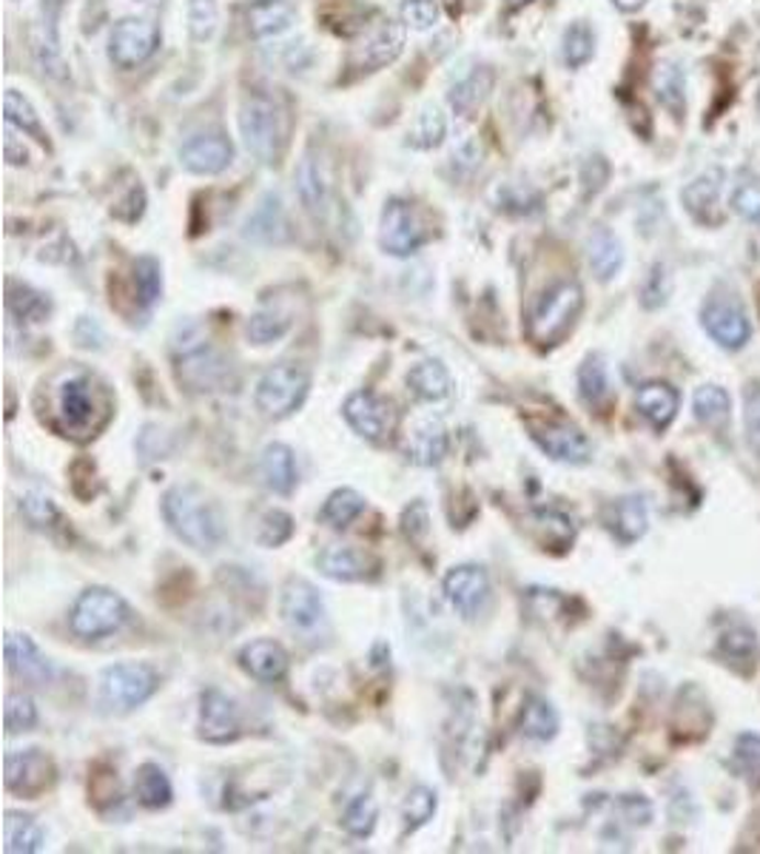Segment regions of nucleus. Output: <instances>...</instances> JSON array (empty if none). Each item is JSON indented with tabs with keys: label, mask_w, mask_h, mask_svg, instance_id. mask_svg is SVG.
<instances>
[{
	"label": "nucleus",
	"mask_w": 760,
	"mask_h": 854,
	"mask_svg": "<svg viewBox=\"0 0 760 854\" xmlns=\"http://www.w3.org/2000/svg\"><path fill=\"white\" fill-rule=\"evenodd\" d=\"M163 516L168 527L175 530L177 539H182L200 553H211L223 544L225 521L223 513L216 507L214 498L203 493L194 484H177L163 498Z\"/></svg>",
	"instance_id": "f257e3e1"
},
{
	"label": "nucleus",
	"mask_w": 760,
	"mask_h": 854,
	"mask_svg": "<svg viewBox=\"0 0 760 854\" xmlns=\"http://www.w3.org/2000/svg\"><path fill=\"white\" fill-rule=\"evenodd\" d=\"M239 134L259 162L273 166L286 151V114L266 94H248L239 105Z\"/></svg>",
	"instance_id": "f03ea898"
},
{
	"label": "nucleus",
	"mask_w": 760,
	"mask_h": 854,
	"mask_svg": "<svg viewBox=\"0 0 760 854\" xmlns=\"http://www.w3.org/2000/svg\"><path fill=\"white\" fill-rule=\"evenodd\" d=\"M581 308H584V294L579 282H558L533 308L527 334L538 348H552L570 334Z\"/></svg>",
	"instance_id": "7ed1b4c3"
},
{
	"label": "nucleus",
	"mask_w": 760,
	"mask_h": 854,
	"mask_svg": "<svg viewBox=\"0 0 760 854\" xmlns=\"http://www.w3.org/2000/svg\"><path fill=\"white\" fill-rule=\"evenodd\" d=\"M160 686V675L148 664L109 666L100 678V704L109 712H132Z\"/></svg>",
	"instance_id": "20e7f679"
},
{
	"label": "nucleus",
	"mask_w": 760,
	"mask_h": 854,
	"mask_svg": "<svg viewBox=\"0 0 760 854\" xmlns=\"http://www.w3.org/2000/svg\"><path fill=\"white\" fill-rule=\"evenodd\" d=\"M128 621V607L126 602L112 593V589L91 587L86 589L83 596L77 598L75 607H71V632L86 641H94V638L114 636V632Z\"/></svg>",
	"instance_id": "39448f33"
},
{
	"label": "nucleus",
	"mask_w": 760,
	"mask_h": 854,
	"mask_svg": "<svg viewBox=\"0 0 760 854\" xmlns=\"http://www.w3.org/2000/svg\"><path fill=\"white\" fill-rule=\"evenodd\" d=\"M308 373L291 364H277L257 385V407L268 419H286L308 396Z\"/></svg>",
	"instance_id": "423d86ee"
},
{
	"label": "nucleus",
	"mask_w": 760,
	"mask_h": 854,
	"mask_svg": "<svg viewBox=\"0 0 760 854\" xmlns=\"http://www.w3.org/2000/svg\"><path fill=\"white\" fill-rule=\"evenodd\" d=\"M160 46V29L146 18H123L109 37V57L120 69H137Z\"/></svg>",
	"instance_id": "0eeeda50"
},
{
	"label": "nucleus",
	"mask_w": 760,
	"mask_h": 854,
	"mask_svg": "<svg viewBox=\"0 0 760 854\" xmlns=\"http://www.w3.org/2000/svg\"><path fill=\"white\" fill-rule=\"evenodd\" d=\"M530 427V436L538 448L545 450L547 456H552L556 462L567 464H584L590 462L593 448H590V439L581 434L579 427L570 425L565 419H527Z\"/></svg>",
	"instance_id": "6e6552de"
},
{
	"label": "nucleus",
	"mask_w": 760,
	"mask_h": 854,
	"mask_svg": "<svg viewBox=\"0 0 760 854\" xmlns=\"http://www.w3.org/2000/svg\"><path fill=\"white\" fill-rule=\"evenodd\" d=\"M379 243L391 257H411L427 243L425 223L418 220L416 209L402 200H391L382 211V228H379Z\"/></svg>",
	"instance_id": "1a4fd4ad"
},
{
	"label": "nucleus",
	"mask_w": 760,
	"mask_h": 854,
	"mask_svg": "<svg viewBox=\"0 0 760 854\" xmlns=\"http://www.w3.org/2000/svg\"><path fill=\"white\" fill-rule=\"evenodd\" d=\"M704 328L720 348L738 350L749 342L752 337V325H749L747 314L740 308L738 302L729 300V296H712L704 305Z\"/></svg>",
	"instance_id": "9d476101"
},
{
	"label": "nucleus",
	"mask_w": 760,
	"mask_h": 854,
	"mask_svg": "<svg viewBox=\"0 0 760 854\" xmlns=\"http://www.w3.org/2000/svg\"><path fill=\"white\" fill-rule=\"evenodd\" d=\"M402 49H405V26L402 23H382L350 52L348 69H354L356 75H370V71L391 66L402 55Z\"/></svg>",
	"instance_id": "9b49d317"
},
{
	"label": "nucleus",
	"mask_w": 760,
	"mask_h": 854,
	"mask_svg": "<svg viewBox=\"0 0 760 854\" xmlns=\"http://www.w3.org/2000/svg\"><path fill=\"white\" fill-rule=\"evenodd\" d=\"M55 784V766L41 750L7 755V789L23 798H35Z\"/></svg>",
	"instance_id": "f8f14e48"
},
{
	"label": "nucleus",
	"mask_w": 760,
	"mask_h": 854,
	"mask_svg": "<svg viewBox=\"0 0 760 854\" xmlns=\"http://www.w3.org/2000/svg\"><path fill=\"white\" fill-rule=\"evenodd\" d=\"M234 160V146L225 134L209 132V134H194L191 141L182 143L180 148V162L182 169H189L191 175L200 177H214L220 171H225Z\"/></svg>",
	"instance_id": "ddd939ff"
},
{
	"label": "nucleus",
	"mask_w": 760,
	"mask_h": 854,
	"mask_svg": "<svg viewBox=\"0 0 760 854\" xmlns=\"http://www.w3.org/2000/svg\"><path fill=\"white\" fill-rule=\"evenodd\" d=\"M94 416H98V402H94V387L91 379L77 377L69 379L60 387V419L64 430L71 436H94Z\"/></svg>",
	"instance_id": "4468645a"
},
{
	"label": "nucleus",
	"mask_w": 760,
	"mask_h": 854,
	"mask_svg": "<svg viewBox=\"0 0 760 854\" xmlns=\"http://www.w3.org/2000/svg\"><path fill=\"white\" fill-rule=\"evenodd\" d=\"M445 596L447 602L459 609L461 616L473 618L490 596L488 573L482 568H473V564L450 570L445 578Z\"/></svg>",
	"instance_id": "2eb2a0df"
},
{
	"label": "nucleus",
	"mask_w": 760,
	"mask_h": 854,
	"mask_svg": "<svg viewBox=\"0 0 760 854\" xmlns=\"http://www.w3.org/2000/svg\"><path fill=\"white\" fill-rule=\"evenodd\" d=\"M239 735V712L234 700L220 689L203 693V707H200V738L209 743H228Z\"/></svg>",
	"instance_id": "dca6fc26"
},
{
	"label": "nucleus",
	"mask_w": 760,
	"mask_h": 854,
	"mask_svg": "<svg viewBox=\"0 0 760 854\" xmlns=\"http://www.w3.org/2000/svg\"><path fill=\"white\" fill-rule=\"evenodd\" d=\"M279 609H282V618H286V623H291L293 630H311L325 616V604H322L316 587L302 582V578H291L286 584Z\"/></svg>",
	"instance_id": "f3484780"
},
{
	"label": "nucleus",
	"mask_w": 760,
	"mask_h": 854,
	"mask_svg": "<svg viewBox=\"0 0 760 854\" xmlns=\"http://www.w3.org/2000/svg\"><path fill=\"white\" fill-rule=\"evenodd\" d=\"M3 655H7L9 673L18 675V678L29 681V684H46L52 678V664L49 659L37 650V644L29 636H18V632H9L7 641H3Z\"/></svg>",
	"instance_id": "a211bd4d"
},
{
	"label": "nucleus",
	"mask_w": 760,
	"mask_h": 854,
	"mask_svg": "<svg viewBox=\"0 0 760 854\" xmlns=\"http://www.w3.org/2000/svg\"><path fill=\"white\" fill-rule=\"evenodd\" d=\"M345 419L359 436L379 441L388 434V427H391V407L384 405L379 396H373V393L359 391L345 402Z\"/></svg>",
	"instance_id": "6ab92c4d"
},
{
	"label": "nucleus",
	"mask_w": 760,
	"mask_h": 854,
	"mask_svg": "<svg viewBox=\"0 0 760 854\" xmlns=\"http://www.w3.org/2000/svg\"><path fill=\"white\" fill-rule=\"evenodd\" d=\"M60 14L64 0H43L41 3V64L46 75L55 80L66 78V60L60 49Z\"/></svg>",
	"instance_id": "aec40b11"
},
{
	"label": "nucleus",
	"mask_w": 760,
	"mask_h": 854,
	"mask_svg": "<svg viewBox=\"0 0 760 854\" xmlns=\"http://www.w3.org/2000/svg\"><path fill=\"white\" fill-rule=\"evenodd\" d=\"M635 407L638 414L656 427V430H667L672 425V419L678 416V407H681V396L672 385L667 382H647V385L638 387L635 393Z\"/></svg>",
	"instance_id": "412c9836"
},
{
	"label": "nucleus",
	"mask_w": 760,
	"mask_h": 854,
	"mask_svg": "<svg viewBox=\"0 0 760 854\" xmlns=\"http://www.w3.org/2000/svg\"><path fill=\"white\" fill-rule=\"evenodd\" d=\"M239 664H243V670L252 678L262 681V684H273V681L286 678L288 652L277 641H252L239 652Z\"/></svg>",
	"instance_id": "4be33fe9"
},
{
	"label": "nucleus",
	"mask_w": 760,
	"mask_h": 854,
	"mask_svg": "<svg viewBox=\"0 0 760 854\" xmlns=\"http://www.w3.org/2000/svg\"><path fill=\"white\" fill-rule=\"evenodd\" d=\"M322 575H328L334 582H362L368 578L370 570L377 568L365 553L345 544H331L316 555Z\"/></svg>",
	"instance_id": "5701e85b"
},
{
	"label": "nucleus",
	"mask_w": 760,
	"mask_h": 854,
	"mask_svg": "<svg viewBox=\"0 0 760 854\" xmlns=\"http://www.w3.org/2000/svg\"><path fill=\"white\" fill-rule=\"evenodd\" d=\"M297 23L291 0H254L248 7V32L254 37H279Z\"/></svg>",
	"instance_id": "b1692460"
},
{
	"label": "nucleus",
	"mask_w": 760,
	"mask_h": 854,
	"mask_svg": "<svg viewBox=\"0 0 760 854\" xmlns=\"http://www.w3.org/2000/svg\"><path fill=\"white\" fill-rule=\"evenodd\" d=\"M718 655L726 661V664L735 666L738 673L744 675L752 673L760 659L758 636H755L752 627H747V623H735V627H729L718 641Z\"/></svg>",
	"instance_id": "393cba45"
},
{
	"label": "nucleus",
	"mask_w": 760,
	"mask_h": 854,
	"mask_svg": "<svg viewBox=\"0 0 760 854\" xmlns=\"http://www.w3.org/2000/svg\"><path fill=\"white\" fill-rule=\"evenodd\" d=\"M259 476L266 482L268 491L288 496L297 484V462H293L291 448L286 445H268L259 456Z\"/></svg>",
	"instance_id": "a878e982"
},
{
	"label": "nucleus",
	"mask_w": 760,
	"mask_h": 854,
	"mask_svg": "<svg viewBox=\"0 0 760 854\" xmlns=\"http://www.w3.org/2000/svg\"><path fill=\"white\" fill-rule=\"evenodd\" d=\"M493 83V69H473L468 78L459 80V83L454 86V91H450V109H454L459 117H473L484 105V100L490 98Z\"/></svg>",
	"instance_id": "bb28decb"
},
{
	"label": "nucleus",
	"mask_w": 760,
	"mask_h": 854,
	"mask_svg": "<svg viewBox=\"0 0 760 854\" xmlns=\"http://www.w3.org/2000/svg\"><path fill=\"white\" fill-rule=\"evenodd\" d=\"M297 191H300V200L311 214H322L325 205H328V191L331 182L322 162L314 155H305L297 166Z\"/></svg>",
	"instance_id": "cd10ccee"
},
{
	"label": "nucleus",
	"mask_w": 760,
	"mask_h": 854,
	"mask_svg": "<svg viewBox=\"0 0 760 854\" xmlns=\"http://www.w3.org/2000/svg\"><path fill=\"white\" fill-rule=\"evenodd\" d=\"M607 525L610 530L624 541V544H633L647 532L649 525V513L647 505H644V498L638 496H627L618 498L607 513Z\"/></svg>",
	"instance_id": "c85d7f7f"
},
{
	"label": "nucleus",
	"mask_w": 760,
	"mask_h": 854,
	"mask_svg": "<svg viewBox=\"0 0 760 854\" xmlns=\"http://www.w3.org/2000/svg\"><path fill=\"white\" fill-rule=\"evenodd\" d=\"M405 453L411 462L425 464V468H431V464H439L447 453L445 425H442V422H433V419L422 422V425H418L416 430L411 434V439H407Z\"/></svg>",
	"instance_id": "c756f323"
},
{
	"label": "nucleus",
	"mask_w": 760,
	"mask_h": 854,
	"mask_svg": "<svg viewBox=\"0 0 760 854\" xmlns=\"http://www.w3.org/2000/svg\"><path fill=\"white\" fill-rule=\"evenodd\" d=\"M586 257H590V268L601 282L613 280L624 266L622 243L607 228H599V232H593V237L586 239Z\"/></svg>",
	"instance_id": "7c9ffc66"
},
{
	"label": "nucleus",
	"mask_w": 760,
	"mask_h": 854,
	"mask_svg": "<svg viewBox=\"0 0 760 854\" xmlns=\"http://www.w3.org/2000/svg\"><path fill=\"white\" fill-rule=\"evenodd\" d=\"M3 849L9 854H35L43 849V829L29 814L9 812L3 820Z\"/></svg>",
	"instance_id": "2f4dec72"
},
{
	"label": "nucleus",
	"mask_w": 760,
	"mask_h": 854,
	"mask_svg": "<svg viewBox=\"0 0 760 854\" xmlns=\"http://www.w3.org/2000/svg\"><path fill=\"white\" fill-rule=\"evenodd\" d=\"M3 117H7V126L21 128L23 134H32L37 143L49 146V134L43 128L41 114L35 112V105L29 103V98H23L18 89H7V94H3Z\"/></svg>",
	"instance_id": "473e14b6"
},
{
	"label": "nucleus",
	"mask_w": 760,
	"mask_h": 854,
	"mask_svg": "<svg viewBox=\"0 0 760 854\" xmlns=\"http://www.w3.org/2000/svg\"><path fill=\"white\" fill-rule=\"evenodd\" d=\"M134 791H137V800L146 809H166L171 804V780L166 777V772L157 764H143L134 777Z\"/></svg>",
	"instance_id": "72a5a7b5"
},
{
	"label": "nucleus",
	"mask_w": 760,
	"mask_h": 854,
	"mask_svg": "<svg viewBox=\"0 0 760 854\" xmlns=\"http://www.w3.org/2000/svg\"><path fill=\"white\" fill-rule=\"evenodd\" d=\"M445 134L447 120L439 105H425L418 112L416 123L407 128V146L418 148V151H431V148H439L445 143Z\"/></svg>",
	"instance_id": "f704fd0d"
},
{
	"label": "nucleus",
	"mask_w": 760,
	"mask_h": 854,
	"mask_svg": "<svg viewBox=\"0 0 760 854\" xmlns=\"http://www.w3.org/2000/svg\"><path fill=\"white\" fill-rule=\"evenodd\" d=\"M718 196H720V171L715 169L709 171V175L697 177L695 182H690V189L684 191V203L697 220L712 223V220H718V214H715Z\"/></svg>",
	"instance_id": "c9c22d12"
},
{
	"label": "nucleus",
	"mask_w": 760,
	"mask_h": 854,
	"mask_svg": "<svg viewBox=\"0 0 760 854\" xmlns=\"http://www.w3.org/2000/svg\"><path fill=\"white\" fill-rule=\"evenodd\" d=\"M7 305L12 316H18L21 323H43L49 316L52 305L43 294H37L35 288L21 285V282L9 280L7 285Z\"/></svg>",
	"instance_id": "e433bc0d"
},
{
	"label": "nucleus",
	"mask_w": 760,
	"mask_h": 854,
	"mask_svg": "<svg viewBox=\"0 0 760 854\" xmlns=\"http://www.w3.org/2000/svg\"><path fill=\"white\" fill-rule=\"evenodd\" d=\"M407 385L416 393L418 400L439 402L450 393V377L442 368V362H418L411 373H407Z\"/></svg>",
	"instance_id": "4c0bfd02"
},
{
	"label": "nucleus",
	"mask_w": 760,
	"mask_h": 854,
	"mask_svg": "<svg viewBox=\"0 0 760 854\" xmlns=\"http://www.w3.org/2000/svg\"><path fill=\"white\" fill-rule=\"evenodd\" d=\"M692 407H695V416L704 422V425L724 427L726 422H729L733 402H729V393H726L724 387L706 385V387H697Z\"/></svg>",
	"instance_id": "58836bf2"
},
{
	"label": "nucleus",
	"mask_w": 760,
	"mask_h": 854,
	"mask_svg": "<svg viewBox=\"0 0 760 854\" xmlns=\"http://www.w3.org/2000/svg\"><path fill=\"white\" fill-rule=\"evenodd\" d=\"M362 510H365V498L356 491H350V487H343V491L331 493L328 502L322 505L320 518L325 521V525L343 530V527H348L356 516H362Z\"/></svg>",
	"instance_id": "ea45409f"
},
{
	"label": "nucleus",
	"mask_w": 760,
	"mask_h": 854,
	"mask_svg": "<svg viewBox=\"0 0 760 854\" xmlns=\"http://www.w3.org/2000/svg\"><path fill=\"white\" fill-rule=\"evenodd\" d=\"M558 732L556 709L541 698H530L522 715V735L530 741H550Z\"/></svg>",
	"instance_id": "a19ab883"
},
{
	"label": "nucleus",
	"mask_w": 760,
	"mask_h": 854,
	"mask_svg": "<svg viewBox=\"0 0 760 854\" xmlns=\"http://www.w3.org/2000/svg\"><path fill=\"white\" fill-rule=\"evenodd\" d=\"M536 532H538V541L545 544V550H567V547L572 544V539H575V527H572L570 518L565 516V513H556V510H541L536 516Z\"/></svg>",
	"instance_id": "79ce46f5"
},
{
	"label": "nucleus",
	"mask_w": 760,
	"mask_h": 854,
	"mask_svg": "<svg viewBox=\"0 0 760 854\" xmlns=\"http://www.w3.org/2000/svg\"><path fill=\"white\" fill-rule=\"evenodd\" d=\"M579 391H581V400H584L586 405H593V407L607 405L610 402V379H607V368L601 364V359H586V362L581 364Z\"/></svg>",
	"instance_id": "37998d69"
},
{
	"label": "nucleus",
	"mask_w": 760,
	"mask_h": 854,
	"mask_svg": "<svg viewBox=\"0 0 760 854\" xmlns=\"http://www.w3.org/2000/svg\"><path fill=\"white\" fill-rule=\"evenodd\" d=\"M134 288H137V300L143 308H152L154 302L163 294V271L160 262L154 257H139L134 262Z\"/></svg>",
	"instance_id": "c03bdc74"
},
{
	"label": "nucleus",
	"mask_w": 760,
	"mask_h": 854,
	"mask_svg": "<svg viewBox=\"0 0 760 854\" xmlns=\"http://www.w3.org/2000/svg\"><path fill=\"white\" fill-rule=\"evenodd\" d=\"M291 328V319L286 314H277V311H259L248 319L245 325V334L254 345H271L277 339H282Z\"/></svg>",
	"instance_id": "a18cd8bd"
},
{
	"label": "nucleus",
	"mask_w": 760,
	"mask_h": 854,
	"mask_svg": "<svg viewBox=\"0 0 760 854\" xmlns=\"http://www.w3.org/2000/svg\"><path fill=\"white\" fill-rule=\"evenodd\" d=\"M595 52V37L586 23H572L565 32V60L570 69L584 66Z\"/></svg>",
	"instance_id": "49530a36"
},
{
	"label": "nucleus",
	"mask_w": 760,
	"mask_h": 854,
	"mask_svg": "<svg viewBox=\"0 0 760 854\" xmlns=\"http://www.w3.org/2000/svg\"><path fill=\"white\" fill-rule=\"evenodd\" d=\"M733 209L740 217L760 228V180L752 175H740L733 191Z\"/></svg>",
	"instance_id": "de8ad7c7"
},
{
	"label": "nucleus",
	"mask_w": 760,
	"mask_h": 854,
	"mask_svg": "<svg viewBox=\"0 0 760 854\" xmlns=\"http://www.w3.org/2000/svg\"><path fill=\"white\" fill-rule=\"evenodd\" d=\"M343 827L345 832L354 834V838H368V834L373 832V827H377V804H373L370 795H359V798L345 809Z\"/></svg>",
	"instance_id": "09e8293b"
},
{
	"label": "nucleus",
	"mask_w": 760,
	"mask_h": 854,
	"mask_svg": "<svg viewBox=\"0 0 760 854\" xmlns=\"http://www.w3.org/2000/svg\"><path fill=\"white\" fill-rule=\"evenodd\" d=\"M216 23H220L216 0H189V35L197 43L211 41L216 32Z\"/></svg>",
	"instance_id": "8fccbe9b"
},
{
	"label": "nucleus",
	"mask_w": 760,
	"mask_h": 854,
	"mask_svg": "<svg viewBox=\"0 0 760 854\" xmlns=\"http://www.w3.org/2000/svg\"><path fill=\"white\" fill-rule=\"evenodd\" d=\"M433 812H436V791L427 789V786H416L413 791H407L405 809H402L407 832L425 827L427 820L433 818Z\"/></svg>",
	"instance_id": "3c124183"
},
{
	"label": "nucleus",
	"mask_w": 760,
	"mask_h": 854,
	"mask_svg": "<svg viewBox=\"0 0 760 854\" xmlns=\"http://www.w3.org/2000/svg\"><path fill=\"white\" fill-rule=\"evenodd\" d=\"M656 91L658 100H661L667 109L681 114V109H684V80H681V71H678L675 66H658Z\"/></svg>",
	"instance_id": "603ef678"
},
{
	"label": "nucleus",
	"mask_w": 760,
	"mask_h": 854,
	"mask_svg": "<svg viewBox=\"0 0 760 854\" xmlns=\"http://www.w3.org/2000/svg\"><path fill=\"white\" fill-rule=\"evenodd\" d=\"M3 723H7V732H26L37 723V709L35 700L29 695H9L7 707H3Z\"/></svg>",
	"instance_id": "864d4df0"
},
{
	"label": "nucleus",
	"mask_w": 760,
	"mask_h": 854,
	"mask_svg": "<svg viewBox=\"0 0 760 854\" xmlns=\"http://www.w3.org/2000/svg\"><path fill=\"white\" fill-rule=\"evenodd\" d=\"M402 21L416 32H427L442 21L439 0H405L402 3Z\"/></svg>",
	"instance_id": "5fc2aeb1"
},
{
	"label": "nucleus",
	"mask_w": 760,
	"mask_h": 854,
	"mask_svg": "<svg viewBox=\"0 0 760 854\" xmlns=\"http://www.w3.org/2000/svg\"><path fill=\"white\" fill-rule=\"evenodd\" d=\"M293 536V518L282 510H271L262 518V527H259V544L262 547H279L286 544Z\"/></svg>",
	"instance_id": "6e6d98bb"
},
{
	"label": "nucleus",
	"mask_w": 760,
	"mask_h": 854,
	"mask_svg": "<svg viewBox=\"0 0 760 854\" xmlns=\"http://www.w3.org/2000/svg\"><path fill=\"white\" fill-rule=\"evenodd\" d=\"M21 510L26 513L29 521L37 527H49L52 521H57V518H60L57 507L52 505V498L41 496V493H29V496L21 502Z\"/></svg>",
	"instance_id": "4d7b16f0"
},
{
	"label": "nucleus",
	"mask_w": 760,
	"mask_h": 854,
	"mask_svg": "<svg viewBox=\"0 0 760 854\" xmlns=\"http://www.w3.org/2000/svg\"><path fill=\"white\" fill-rule=\"evenodd\" d=\"M738 766L747 772L752 780H760V735H740L735 746Z\"/></svg>",
	"instance_id": "13d9d810"
},
{
	"label": "nucleus",
	"mask_w": 760,
	"mask_h": 854,
	"mask_svg": "<svg viewBox=\"0 0 760 854\" xmlns=\"http://www.w3.org/2000/svg\"><path fill=\"white\" fill-rule=\"evenodd\" d=\"M747 430L752 448H760V385L747 387Z\"/></svg>",
	"instance_id": "bf43d9fd"
},
{
	"label": "nucleus",
	"mask_w": 760,
	"mask_h": 854,
	"mask_svg": "<svg viewBox=\"0 0 760 854\" xmlns=\"http://www.w3.org/2000/svg\"><path fill=\"white\" fill-rule=\"evenodd\" d=\"M454 162L456 166H465V171H473L479 162H482V146L476 141H461L459 146L454 148Z\"/></svg>",
	"instance_id": "052dcab7"
},
{
	"label": "nucleus",
	"mask_w": 760,
	"mask_h": 854,
	"mask_svg": "<svg viewBox=\"0 0 760 854\" xmlns=\"http://www.w3.org/2000/svg\"><path fill=\"white\" fill-rule=\"evenodd\" d=\"M3 151H7V160L12 162V166H23V162L29 160V151L23 143H18V137H14L12 126H7V137H3Z\"/></svg>",
	"instance_id": "680f3d73"
},
{
	"label": "nucleus",
	"mask_w": 760,
	"mask_h": 854,
	"mask_svg": "<svg viewBox=\"0 0 760 854\" xmlns=\"http://www.w3.org/2000/svg\"><path fill=\"white\" fill-rule=\"evenodd\" d=\"M613 3L622 9V12H635V9H641L647 0H613Z\"/></svg>",
	"instance_id": "e2e57ef3"
},
{
	"label": "nucleus",
	"mask_w": 760,
	"mask_h": 854,
	"mask_svg": "<svg viewBox=\"0 0 760 854\" xmlns=\"http://www.w3.org/2000/svg\"><path fill=\"white\" fill-rule=\"evenodd\" d=\"M527 3H530V0H507L510 9H522V7H527Z\"/></svg>",
	"instance_id": "0e129e2a"
}]
</instances>
